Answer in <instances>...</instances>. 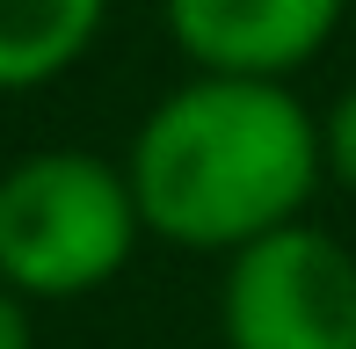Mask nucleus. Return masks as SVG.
I'll return each mask as SVG.
<instances>
[{"label": "nucleus", "instance_id": "f257e3e1", "mask_svg": "<svg viewBox=\"0 0 356 349\" xmlns=\"http://www.w3.org/2000/svg\"><path fill=\"white\" fill-rule=\"evenodd\" d=\"M124 174L153 241L240 255L284 226H305V204L327 182V146L291 81L189 73L138 124Z\"/></svg>", "mask_w": 356, "mask_h": 349}, {"label": "nucleus", "instance_id": "f03ea898", "mask_svg": "<svg viewBox=\"0 0 356 349\" xmlns=\"http://www.w3.org/2000/svg\"><path fill=\"white\" fill-rule=\"evenodd\" d=\"M145 218L124 161L80 146L22 153L0 174V284L29 306L88 298L131 262Z\"/></svg>", "mask_w": 356, "mask_h": 349}, {"label": "nucleus", "instance_id": "7ed1b4c3", "mask_svg": "<svg viewBox=\"0 0 356 349\" xmlns=\"http://www.w3.org/2000/svg\"><path fill=\"white\" fill-rule=\"evenodd\" d=\"M225 349H356V255L320 226H284L225 255Z\"/></svg>", "mask_w": 356, "mask_h": 349}, {"label": "nucleus", "instance_id": "20e7f679", "mask_svg": "<svg viewBox=\"0 0 356 349\" xmlns=\"http://www.w3.org/2000/svg\"><path fill=\"white\" fill-rule=\"evenodd\" d=\"M168 37L197 73L291 81L334 44L349 0H160Z\"/></svg>", "mask_w": 356, "mask_h": 349}, {"label": "nucleus", "instance_id": "39448f33", "mask_svg": "<svg viewBox=\"0 0 356 349\" xmlns=\"http://www.w3.org/2000/svg\"><path fill=\"white\" fill-rule=\"evenodd\" d=\"M109 0H0V95L51 88L95 51Z\"/></svg>", "mask_w": 356, "mask_h": 349}, {"label": "nucleus", "instance_id": "423d86ee", "mask_svg": "<svg viewBox=\"0 0 356 349\" xmlns=\"http://www.w3.org/2000/svg\"><path fill=\"white\" fill-rule=\"evenodd\" d=\"M320 146H327V182L356 197V81L327 102V117H320Z\"/></svg>", "mask_w": 356, "mask_h": 349}, {"label": "nucleus", "instance_id": "0eeeda50", "mask_svg": "<svg viewBox=\"0 0 356 349\" xmlns=\"http://www.w3.org/2000/svg\"><path fill=\"white\" fill-rule=\"evenodd\" d=\"M0 349H37V327H29V298H15L0 284Z\"/></svg>", "mask_w": 356, "mask_h": 349}]
</instances>
